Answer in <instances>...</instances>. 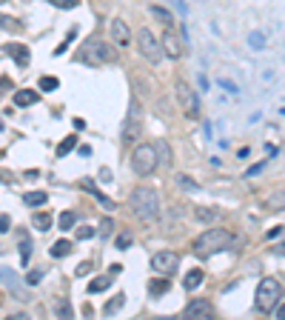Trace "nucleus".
<instances>
[{"label":"nucleus","mask_w":285,"mask_h":320,"mask_svg":"<svg viewBox=\"0 0 285 320\" xmlns=\"http://www.w3.org/2000/svg\"><path fill=\"white\" fill-rule=\"evenodd\" d=\"M234 243V235L228 232V229H205L197 240H194V254L197 257H211V254H217V252H222V249H228Z\"/></svg>","instance_id":"f257e3e1"},{"label":"nucleus","mask_w":285,"mask_h":320,"mask_svg":"<svg viewBox=\"0 0 285 320\" xmlns=\"http://www.w3.org/2000/svg\"><path fill=\"white\" fill-rule=\"evenodd\" d=\"M77 60L91 63V66H106V63H114V60H117V46L94 37V40L83 43V49L77 51Z\"/></svg>","instance_id":"f03ea898"},{"label":"nucleus","mask_w":285,"mask_h":320,"mask_svg":"<svg viewBox=\"0 0 285 320\" xmlns=\"http://www.w3.org/2000/svg\"><path fill=\"white\" fill-rule=\"evenodd\" d=\"M283 283L277 280V277H263L260 280V286L254 292V306L260 309V312H274L277 306L283 303Z\"/></svg>","instance_id":"7ed1b4c3"},{"label":"nucleus","mask_w":285,"mask_h":320,"mask_svg":"<svg viewBox=\"0 0 285 320\" xmlns=\"http://www.w3.org/2000/svg\"><path fill=\"white\" fill-rule=\"evenodd\" d=\"M129 203H132L134 215L137 218H143V220H154L157 215H160V195H157L154 189H149V186L134 189L132 197H129Z\"/></svg>","instance_id":"20e7f679"},{"label":"nucleus","mask_w":285,"mask_h":320,"mask_svg":"<svg viewBox=\"0 0 285 320\" xmlns=\"http://www.w3.org/2000/svg\"><path fill=\"white\" fill-rule=\"evenodd\" d=\"M157 149L149 146V143H143V146H137L134 152H132V169H134V174L140 177H149L151 172L157 169Z\"/></svg>","instance_id":"39448f33"},{"label":"nucleus","mask_w":285,"mask_h":320,"mask_svg":"<svg viewBox=\"0 0 285 320\" xmlns=\"http://www.w3.org/2000/svg\"><path fill=\"white\" fill-rule=\"evenodd\" d=\"M174 95H177V103H180V109H183L185 118H191V120L200 118V98L194 95V89H191V86L180 80V83L174 86Z\"/></svg>","instance_id":"423d86ee"},{"label":"nucleus","mask_w":285,"mask_h":320,"mask_svg":"<svg viewBox=\"0 0 285 320\" xmlns=\"http://www.w3.org/2000/svg\"><path fill=\"white\" fill-rule=\"evenodd\" d=\"M137 49H140V54H143L149 63H160V57H163V46H160V40L151 34V29H137Z\"/></svg>","instance_id":"0eeeda50"},{"label":"nucleus","mask_w":285,"mask_h":320,"mask_svg":"<svg viewBox=\"0 0 285 320\" xmlns=\"http://www.w3.org/2000/svg\"><path fill=\"white\" fill-rule=\"evenodd\" d=\"M177 266H180V254H177V252H168V249H163V252H157L154 257H151V269L157 271V274H166V277H171V274L177 271Z\"/></svg>","instance_id":"6e6552de"},{"label":"nucleus","mask_w":285,"mask_h":320,"mask_svg":"<svg viewBox=\"0 0 285 320\" xmlns=\"http://www.w3.org/2000/svg\"><path fill=\"white\" fill-rule=\"evenodd\" d=\"M109 29H111V40H114L117 49H129L132 46V29H129V23L123 17H114Z\"/></svg>","instance_id":"1a4fd4ad"},{"label":"nucleus","mask_w":285,"mask_h":320,"mask_svg":"<svg viewBox=\"0 0 285 320\" xmlns=\"http://www.w3.org/2000/svg\"><path fill=\"white\" fill-rule=\"evenodd\" d=\"M160 46H163V54L171 57V60H180V57H183V43H180V37H177L174 29H166L163 40H160Z\"/></svg>","instance_id":"9d476101"},{"label":"nucleus","mask_w":285,"mask_h":320,"mask_svg":"<svg viewBox=\"0 0 285 320\" xmlns=\"http://www.w3.org/2000/svg\"><path fill=\"white\" fill-rule=\"evenodd\" d=\"M3 51H6L20 69H26L32 63V51H29V46H23V43H3Z\"/></svg>","instance_id":"9b49d317"},{"label":"nucleus","mask_w":285,"mask_h":320,"mask_svg":"<svg viewBox=\"0 0 285 320\" xmlns=\"http://www.w3.org/2000/svg\"><path fill=\"white\" fill-rule=\"evenodd\" d=\"M214 315V306L208 300H191V303L183 309V318L188 320H200V318H211Z\"/></svg>","instance_id":"f8f14e48"},{"label":"nucleus","mask_w":285,"mask_h":320,"mask_svg":"<svg viewBox=\"0 0 285 320\" xmlns=\"http://www.w3.org/2000/svg\"><path fill=\"white\" fill-rule=\"evenodd\" d=\"M137 129H140V103H132L129 109V118H126V126H123V137L126 140H134L137 137Z\"/></svg>","instance_id":"ddd939ff"},{"label":"nucleus","mask_w":285,"mask_h":320,"mask_svg":"<svg viewBox=\"0 0 285 320\" xmlns=\"http://www.w3.org/2000/svg\"><path fill=\"white\" fill-rule=\"evenodd\" d=\"M80 186H83V189L88 192V195H94V197L100 200V206L106 209V212H114V206H117V203L111 200V197H106V195H103L100 189H97V186L91 183V177H83V180H80Z\"/></svg>","instance_id":"4468645a"},{"label":"nucleus","mask_w":285,"mask_h":320,"mask_svg":"<svg viewBox=\"0 0 285 320\" xmlns=\"http://www.w3.org/2000/svg\"><path fill=\"white\" fill-rule=\"evenodd\" d=\"M168 289H171V283H168L166 274H157V277H151V280H149V295H151V297H160V295H166Z\"/></svg>","instance_id":"2eb2a0df"},{"label":"nucleus","mask_w":285,"mask_h":320,"mask_svg":"<svg viewBox=\"0 0 285 320\" xmlns=\"http://www.w3.org/2000/svg\"><path fill=\"white\" fill-rule=\"evenodd\" d=\"M37 100H40V95H37V92H32V89H20V92H15V106H20V109L34 106Z\"/></svg>","instance_id":"dca6fc26"},{"label":"nucleus","mask_w":285,"mask_h":320,"mask_svg":"<svg viewBox=\"0 0 285 320\" xmlns=\"http://www.w3.org/2000/svg\"><path fill=\"white\" fill-rule=\"evenodd\" d=\"M0 283H6V286L15 292V297H23L20 295V277H17L12 269H0Z\"/></svg>","instance_id":"f3484780"},{"label":"nucleus","mask_w":285,"mask_h":320,"mask_svg":"<svg viewBox=\"0 0 285 320\" xmlns=\"http://www.w3.org/2000/svg\"><path fill=\"white\" fill-rule=\"evenodd\" d=\"M17 249H20V263L26 266V263L32 260V237L26 235V232H20V243H17Z\"/></svg>","instance_id":"a211bd4d"},{"label":"nucleus","mask_w":285,"mask_h":320,"mask_svg":"<svg viewBox=\"0 0 285 320\" xmlns=\"http://www.w3.org/2000/svg\"><path fill=\"white\" fill-rule=\"evenodd\" d=\"M268 209L271 212H285V186L283 189H274L268 195Z\"/></svg>","instance_id":"6ab92c4d"},{"label":"nucleus","mask_w":285,"mask_h":320,"mask_svg":"<svg viewBox=\"0 0 285 320\" xmlns=\"http://www.w3.org/2000/svg\"><path fill=\"white\" fill-rule=\"evenodd\" d=\"M71 252H74V243H71V240H57L49 249V254L54 260H60V257H66V254H71Z\"/></svg>","instance_id":"aec40b11"},{"label":"nucleus","mask_w":285,"mask_h":320,"mask_svg":"<svg viewBox=\"0 0 285 320\" xmlns=\"http://www.w3.org/2000/svg\"><path fill=\"white\" fill-rule=\"evenodd\" d=\"M51 223H54V218H51V212H37L32 218V226L37 229V232H49Z\"/></svg>","instance_id":"412c9836"},{"label":"nucleus","mask_w":285,"mask_h":320,"mask_svg":"<svg viewBox=\"0 0 285 320\" xmlns=\"http://www.w3.org/2000/svg\"><path fill=\"white\" fill-rule=\"evenodd\" d=\"M151 15L157 17V20H160V23H163L166 29H174V15L168 12L166 6H151Z\"/></svg>","instance_id":"4be33fe9"},{"label":"nucleus","mask_w":285,"mask_h":320,"mask_svg":"<svg viewBox=\"0 0 285 320\" xmlns=\"http://www.w3.org/2000/svg\"><path fill=\"white\" fill-rule=\"evenodd\" d=\"M23 203L32 206V209H37V206H46V203H49V195H46V192H26V195H23Z\"/></svg>","instance_id":"5701e85b"},{"label":"nucleus","mask_w":285,"mask_h":320,"mask_svg":"<svg viewBox=\"0 0 285 320\" xmlns=\"http://www.w3.org/2000/svg\"><path fill=\"white\" fill-rule=\"evenodd\" d=\"M77 149V135H66L60 143H57V157H68V152Z\"/></svg>","instance_id":"b1692460"},{"label":"nucleus","mask_w":285,"mask_h":320,"mask_svg":"<svg viewBox=\"0 0 285 320\" xmlns=\"http://www.w3.org/2000/svg\"><path fill=\"white\" fill-rule=\"evenodd\" d=\"M202 277H205V271H202V269H191V271L183 277V286L188 289V292H194V289L202 283Z\"/></svg>","instance_id":"393cba45"},{"label":"nucleus","mask_w":285,"mask_h":320,"mask_svg":"<svg viewBox=\"0 0 285 320\" xmlns=\"http://www.w3.org/2000/svg\"><path fill=\"white\" fill-rule=\"evenodd\" d=\"M109 286H111V274H103V277H94V280L88 283V295H97V292H106Z\"/></svg>","instance_id":"a878e982"},{"label":"nucleus","mask_w":285,"mask_h":320,"mask_svg":"<svg viewBox=\"0 0 285 320\" xmlns=\"http://www.w3.org/2000/svg\"><path fill=\"white\" fill-rule=\"evenodd\" d=\"M0 29H9V32H20L23 29V23L12 15H0Z\"/></svg>","instance_id":"bb28decb"},{"label":"nucleus","mask_w":285,"mask_h":320,"mask_svg":"<svg viewBox=\"0 0 285 320\" xmlns=\"http://www.w3.org/2000/svg\"><path fill=\"white\" fill-rule=\"evenodd\" d=\"M194 218L200 220V223H214L217 212H214V209H205V206H197V209H194Z\"/></svg>","instance_id":"cd10ccee"},{"label":"nucleus","mask_w":285,"mask_h":320,"mask_svg":"<svg viewBox=\"0 0 285 320\" xmlns=\"http://www.w3.org/2000/svg\"><path fill=\"white\" fill-rule=\"evenodd\" d=\"M154 149H157V160H163V166H171V149H168L166 140H160Z\"/></svg>","instance_id":"c85d7f7f"},{"label":"nucleus","mask_w":285,"mask_h":320,"mask_svg":"<svg viewBox=\"0 0 285 320\" xmlns=\"http://www.w3.org/2000/svg\"><path fill=\"white\" fill-rule=\"evenodd\" d=\"M177 186L185 189V192H200V183L194 177H188V174H177Z\"/></svg>","instance_id":"c756f323"},{"label":"nucleus","mask_w":285,"mask_h":320,"mask_svg":"<svg viewBox=\"0 0 285 320\" xmlns=\"http://www.w3.org/2000/svg\"><path fill=\"white\" fill-rule=\"evenodd\" d=\"M123 306H126V295H117V297H111L109 303L103 306V312H106V315H114V312H120Z\"/></svg>","instance_id":"7c9ffc66"},{"label":"nucleus","mask_w":285,"mask_h":320,"mask_svg":"<svg viewBox=\"0 0 285 320\" xmlns=\"http://www.w3.org/2000/svg\"><path fill=\"white\" fill-rule=\"evenodd\" d=\"M57 223H60V229H63V232H68V229H74V223H77V215H74V212H60Z\"/></svg>","instance_id":"2f4dec72"},{"label":"nucleus","mask_w":285,"mask_h":320,"mask_svg":"<svg viewBox=\"0 0 285 320\" xmlns=\"http://www.w3.org/2000/svg\"><path fill=\"white\" fill-rule=\"evenodd\" d=\"M37 86H40V89H43V92H54V89H57V86H60V80H57V77H54V74H43V77H40V80H37Z\"/></svg>","instance_id":"473e14b6"},{"label":"nucleus","mask_w":285,"mask_h":320,"mask_svg":"<svg viewBox=\"0 0 285 320\" xmlns=\"http://www.w3.org/2000/svg\"><path fill=\"white\" fill-rule=\"evenodd\" d=\"M94 235H97L94 226H77V229H74V237H77V240H88V237H94Z\"/></svg>","instance_id":"72a5a7b5"},{"label":"nucleus","mask_w":285,"mask_h":320,"mask_svg":"<svg viewBox=\"0 0 285 320\" xmlns=\"http://www.w3.org/2000/svg\"><path fill=\"white\" fill-rule=\"evenodd\" d=\"M54 312H57V318H71V303L68 300H57Z\"/></svg>","instance_id":"f704fd0d"},{"label":"nucleus","mask_w":285,"mask_h":320,"mask_svg":"<svg viewBox=\"0 0 285 320\" xmlns=\"http://www.w3.org/2000/svg\"><path fill=\"white\" fill-rule=\"evenodd\" d=\"M54 9H77L80 6V0H49Z\"/></svg>","instance_id":"c9c22d12"},{"label":"nucleus","mask_w":285,"mask_h":320,"mask_svg":"<svg viewBox=\"0 0 285 320\" xmlns=\"http://www.w3.org/2000/svg\"><path fill=\"white\" fill-rule=\"evenodd\" d=\"M43 274H46L43 269H34V271H29V274H26V283H32V286H37V283L43 280Z\"/></svg>","instance_id":"e433bc0d"},{"label":"nucleus","mask_w":285,"mask_h":320,"mask_svg":"<svg viewBox=\"0 0 285 320\" xmlns=\"http://www.w3.org/2000/svg\"><path fill=\"white\" fill-rule=\"evenodd\" d=\"M114 246H117V249H129V246H132V235H129V232H123V235H117V240H114Z\"/></svg>","instance_id":"4c0bfd02"},{"label":"nucleus","mask_w":285,"mask_h":320,"mask_svg":"<svg viewBox=\"0 0 285 320\" xmlns=\"http://www.w3.org/2000/svg\"><path fill=\"white\" fill-rule=\"evenodd\" d=\"M268 166V160H263V163H257V166H251L248 169V174H245V177H248V180H251V177H257V174H260V172H263V169Z\"/></svg>","instance_id":"58836bf2"},{"label":"nucleus","mask_w":285,"mask_h":320,"mask_svg":"<svg viewBox=\"0 0 285 320\" xmlns=\"http://www.w3.org/2000/svg\"><path fill=\"white\" fill-rule=\"evenodd\" d=\"M88 271H91V263H88V260H83V263H80V266L74 269V274H77V277H86Z\"/></svg>","instance_id":"ea45409f"},{"label":"nucleus","mask_w":285,"mask_h":320,"mask_svg":"<svg viewBox=\"0 0 285 320\" xmlns=\"http://www.w3.org/2000/svg\"><path fill=\"white\" fill-rule=\"evenodd\" d=\"M9 229H12V218H9V215H0V235L9 232Z\"/></svg>","instance_id":"a19ab883"},{"label":"nucleus","mask_w":285,"mask_h":320,"mask_svg":"<svg viewBox=\"0 0 285 320\" xmlns=\"http://www.w3.org/2000/svg\"><path fill=\"white\" fill-rule=\"evenodd\" d=\"M109 232H111V220L106 218V220L100 223V235H109Z\"/></svg>","instance_id":"79ce46f5"},{"label":"nucleus","mask_w":285,"mask_h":320,"mask_svg":"<svg viewBox=\"0 0 285 320\" xmlns=\"http://www.w3.org/2000/svg\"><path fill=\"white\" fill-rule=\"evenodd\" d=\"M120 271H123V266H120V263H111V266H109V274H111V277H117Z\"/></svg>","instance_id":"37998d69"},{"label":"nucleus","mask_w":285,"mask_h":320,"mask_svg":"<svg viewBox=\"0 0 285 320\" xmlns=\"http://www.w3.org/2000/svg\"><path fill=\"white\" fill-rule=\"evenodd\" d=\"M12 89V80L9 77H0V92H9Z\"/></svg>","instance_id":"c03bdc74"},{"label":"nucleus","mask_w":285,"mask_h":320,"mask_svg":"<svg viewBox=\"0 0 285 320\" xmlns=\"http://www.w3.org/2000/svg\"><path fill=\"white\" fill-rule=\"evenodd\" d=\"M274 315H277L280 320H285V303H280V306H277V309H274Z\"/></svg>","instance_id":"a18cd8bd"},{"label":"nucleus","mask_w":285,"mask_h":320,"mask_svg":"<svg viewBox=\"0 0 285 320\" xmlns=\"http://www.w3.org/2000/svg\"><path fill=\"white\" fill-rule=\"evenodd\" d=\"M274 252L280 254V257H285V240H283V243H277V246H274Z\"/></svg>","instance_id":"49530a36"},{"label":"nucleus","mask_w":285,"mask_h":320,"mask_svg":"<svg viewBox=\"0 0 285 320\" xmlns=\"http://www.w3.org/2000/svg\"><path fill=\"white\" fill-rule=\"evenodd\" d=\"M0 180H3V183H15V180H12V174H9V172H0Z\"/></svg>","instance_id":"de8ad7c7"},{"label":"nucleus","mask_w":285,"mask_h":320,"mask_svg":"<svg viewBox=\"0 0 285 320\" xmlns=\"http://www.w3.org/2000/svg\"><path fill=\"white\" fill-rule=\"evenodd\" d=\"M280 235H283V229H271V232H268V240H277Z\"/></svg>","instance_id":"09e8293b"},{"label":"nucleus","mask_w":285,"mask_h":320,"mask_svg":"<svg viewBox=\"0 0 285 320\" xmlns=\"http://www.w3.org/2000/svg\"><path fill=\"white\" fill-rule=\"evenodd\" d=\"M83 315H88V318H91V315H94V306L86 303V306H83Z\"/></svg>","instance_id":"8fccbe9b"},{"label":"nucleus","mask_w":285,"mask_h":320,"mask_svg":"<svg viewBox=\"0 0 285 320\" xmlns=\"http://www.w3.org/2000/svg\"><path fill=\"white\" fill-rule=\"evenodd\" d=\"M77 152L83 154V157H88V154H91V146H80V149H77Z\"/></svg>","instance_id":"3c124183"},{"label":"nucleus","mask_w":285,"mask_h":320,"mask_svg":"<svg viewBox=\"0 0 285 320\" xmlns=\"http://www.w3.org/2000/svg\"><path fill=\"white\" fill-rule=\"evenodd\" d=\"M0 132H3V120H0Z\"/></svg>","instance_id":"603ef678"},{"label":"nucleus","mask_w":285,"mask_h":320,"mask_svg":"<svg viewBox=\"0 0 285 320\" xmlns=\"http://www.w3.org/2000/svg\"><path fill=\"white\" fill-rule=\"evenodd\" d=\"M0 3H6V0H0Z\"/></svg>","instance_id":"864d4df0"}]
</instances>
